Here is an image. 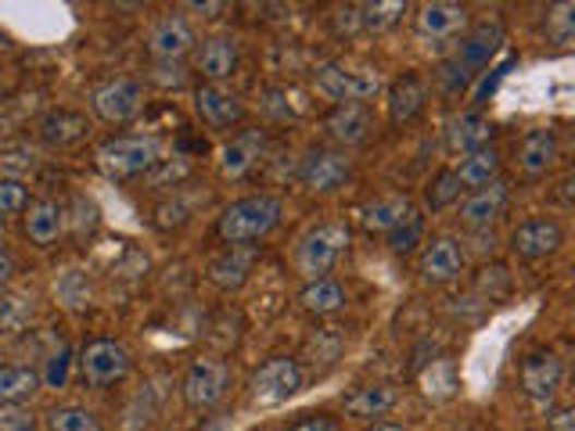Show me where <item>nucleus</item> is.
I'll use <instances>...</instances> for the list:
<instances>
[{"instance_id":"obj_1","label":"nucleus","mask_w":575,"mask_h":431,"mask_svg":"<svg viewBox=\"0 0 575 431\" xmlns=\"http://www.w3.org/2000/svg\"><path fill=\"white\" fill-rule=\"evenodd\" d=\"M500 40H504V29H500V22H479L468 36L460 40V47L454 51V58L443 61V86L450 94L457 91H468L471 80L479 76V72L493 61Z\"/></svg>"},{"instance_id":"obj_2","label":"nucleus","mask_w":575,"mask_h":431,"mask_svg":"<svg viewBox=\"0 0 575 431\" xmlns=\"http://www.w3.org/2000/svg\"><path fill=\"white\" fill-rule=\"evenodd\" d=\"M277 224H280V199H274V194H249V199H238L224 208L216 234L227 244H249L266 238Z\"/></svg>"},{"instance_id":"obj_3","label":"nucleus","mask_w":575,"mask_h":431,"mask_svg":"<svg viewBox=\"0 0 575 431\" xmlns=\"http://www.w3.org/2000/svg\"><path fill=\"white\" fill-rule=\"evenodd\" d=\"M349 249V227L346 224H316L313 230H306L296 244V270L306 280H321L324 274H332L335 263Z\"/></svg>"},{"instance_id":"obj_4","label":"nucleus","mask_w":575,"mask_h":431,"mask_svg":"<svg viewBox=\"0 0 575 431\" xmlns=\"http://www.w3.org/2000/svg\"><path fill=\"white\" fill-rule=\"evenodd\" d=\"M97 166L108 180H133L144 177L158 163V141L144 133H127V137H108L97 144Z\"/></svg>"},{"instance_id":"obj_5","label":"nucleus","mask_w":575,"mask_h":431,"mask_svg":"<svg viewBox=\"0 0 575 431\" xmlns=\"http://www.w3.org/2000/svg\"><path fill=\"white\" fill-rule=\"evenodd\" d=\"M316 91L324 97H332L335 105H363L367 97H374L382 91V76L371 69H349L338 65V61H324L313 72Z\"/></svg>"},{"instance_id":"obj_6","label":"nucleus","mask_w":575,"mask_h":431,"mask_svg":"<svg viewBox=\"0 0 575 431\" xmlns=\"http://www.w3.org/2000/svg\"><path fill=\"white\" fill-rule=\"evenodd\" d=\"M91 108L94 116L108 122V127H127L130 119L141 116L144 108V86L130 76H116L97 83L91 91Z\"/></svg>"},{"instance_id":"obj_7","label":"nucleus","mask_w":575,"mask_h":431,"mask_svg":"<svg viewBox=\"0 0 575 431\" xmlns=\"http://www.w3.org/2000/svg\"><path fill=\"white\" fill-rule=\"evenodd\" d=\"M227 388H230V367L224 360H216V356H199V360H191V367L183 371V381H180L183 403H188L191 410H209V406H216L227 396Z\"/></svg>"},{"instance_id":"obj_8","label":"nucleus","mask_w":575,"mask_h":431,"mask_svg":"<svg viewBox=\"0 0 575 431\" xmlns=\"http://www.w3.org/2000/svg\"><path fill=\"white\" fill-rule=\"evenodd\" d=\"M130 352L116 338H94L80 352V374L94 388H112L130 374Z\"/></svg>"},{"instance_id":"obj_9","label":"nucleus","mask_w":575,"mask_h":431,"mask_svg":"<svg viewBox=\"0 0 575 431\" xmlns=\"http://www.w3.org/2000/svg\"><path fill=\"white\" fill-rule=\"evenodd\" d=\"M299 388H302V371L296 360H288V356H274V360H266L260 371L252 374V396L263 406L288 403Z\"/></svg>"},{"instance_id":"obj_10","label":"nucleus","mask_w":575,"mask_h":431,"mask_svg":"<svg viewBox=\"0 0 575 431\" xmlns=\"http://www.w3.org/2000/svg\"><path fill=\"white\" fill-rule=\"evenodd\" d=\"M561 378H565V363H561V356L554 349H536L522 360V392L536 403H547L550 396L558 392Z\"/></svg>"},{"instance_id":"obj_11","label":"nucleus","mask_w":575,"mask_h":431,"mask_svg":"<svg viewBox=\"0 0 575 431\" xmlns=\"http://www.w3.org/2000/svg\"><path fill=\"white\" fill-rule=\"evenodd\" d=\"M349 158L342 152H327V147H316V152H310L302 158L299 166V183L306 191L313 194H332L338 191L342 183L349 180Z\"/></svg>"},{"instance_id":"obj_12","label":"nucleus","mask_w":575,"mask_h":431,"mask_svg":"<svg viewBox=\"0 0 575 431\" xmlns=\"http://www.w3.org/2000/svg\"><path fill=\"white\" fill-rule=\"evenodd\" d=\"M199 40H194V29L188 26V19L180 15H163L152 22L148 29V55L155 61H166V65H173L188 51H194Z\"/></svg>"},{"instance_id":"obj_13","label":"nucleus","mask_w":575,"mask_h":431,"mask_svg":"<svg viewBox=\"0 0 575 431\" xmlns=\"http://www.w3.org/2000/svg\"><path fill=\"white\" fill-rule=\"evenodd\" d=\"M561 241H565V234H561L558 219H550V216L522 219V224L511 230V252L522 259H543L550 252H558Z\"/></svg>"},{"instance_id":"obj_14","label":"nucleus","mask_w":575,"mask_h":431,"mask_svg":"<svg viewBox=\"0 0 575 431\" xmlns=\"http://www.w3.org/2000/svg\"><path fill=\"white\" fill-rule=\"evenodd\" d=\"M194 112H199V119L205 122V127L227 130V127H235V122H241L244 105H241L238 94L227 91V86L205 83V86H199V91H194Z\"/></svg>"},{"instance_id":"obj_15","label":"nucleus","mask_w":575,"mask_h":431,"mask_svg":"<svg viewBox=\"0 0 575 431\" xmlns=\"http://www.w3.org/2000/svg\"><path fill=\"white\" fill-rule=\"evenodd\" d=\"M511 202V188H507V180H493V183H486V188L479 191H471L468 199L460 202V224L464 227H489L493 219H500V213L507 208Z\"/></svg>"},{"instance_id":"obj_16","label":"nucleus","mask_w":575,"mask_h":431,"mask_svg":"<svg viewBox=\"0 0 575 431\" xmlns=\"http://www.w3.org/2000/svg\"><path fill=\"white\" fill-rule=\"evenodd\" d=\"M194 69H199L209 83L230 80L238 69V44L230 40V36H205V40L194 47Z\"/></svg>"},{"instance_id":"obj_17","label":"nucleus","mask_w":575,"mask_h":431,"mask_svg":"<svg viewBox=\"0 0 575 431\" xmlns=\"http://www.w3.org/2000/svg\"><path fill=\"white\" fill-rule=\"evenodd\" d=\"M464 274V249L454 238H432V244L421 255V277L432 285H446Z\"/></svg>"},{"instance_id":"obj_18","label":"nucleus","mask_w":575,"mask_h":431,"mask_svg":"<svg viewBox=\"0 0 575 431\" xmlns=\"http://www.w3.org/2000/svg\"><path fill=\"white\" fill-rule=\"evenodd\" d=\"M324 130L332 141L352 147V144H363L367 137H371L374 122L363 105H335L332 112L324 116Z\"/></svg>"},{"instance_id":"obj_19","label":"nucleus","mask_w":575,"mask_h":431,"mask_svg":"<svg viewBox=\"0 0 575 431\" xmlns=\"http://www.w3.org/2000/svg\"><path fill=\"white\" fill-rule=\"evenodd\" d=\"M468 26V8L464 4H450V0H435V4H424L418 11V33L424 40H450Z\"/></svg>"},{"instance_id":"obj_20","label":"nucleus","mask_w":575,"mask_h":431,"mask_svg":"<svg viewBox=\"0 0 575 431\" xmlns=\"http://www.w3.org/2000/svg\"><path fill=\"white\" fill-rule=\"evenodd\" d=\"M558 163V133L547 127H536L518 144V169L525 177H540Z\"/></svg>"},{"instance_id":"obj_21","label":"nucleus","mask_w":575,"mask_h":431,"mask_svg":"<svg viewBox=\"0 0 575 431\" xmlns=\"http://www.w3.org/2000/svg\"><path fill=\"white\" fill-rule=\"evenodd\" d=\"M22 227H26V238L36 244V249H51V244L61 238V230H65V213H61V205L51 199L33 202L26 208V216H22Z\"/></svg>"},{"instance_id":"obj_22","label":"nucleus","mask_w":575,"mask_h":431,"mask_svg":"<svg viewBox=\"0 0 575 431\" xmlns=\"http://www.w3.org/2000/svg\"><path fill=\"white\" fill-rule=\"evenodd\" d=\"M489 141H493V122H489L482 112H475V108L446 122V144L460 155L489 147Z\"/></svg>"},{"instance_id":"obj_23","label":"nucleus","mask_w":575,"mask_h":431,"mask_svg":"<svg viewBox=\"0 0 575 431\" xmlns=\"http://www.w3.org/2000/svg\"><path fill=\"white\" fill-rule=\"evenodd\" d=\"M260 155H263V133L260 130H244V133H238L235 141L224 144V152H219V169H224V177L238 180L255 163H260Z\"/></svg>"},{"instance_id":"obj_24","label":"nucleus","mask_w":575,"mask_h":431,"mask_svg":"<svg viewBox=\"0 0 575 431\" xmlns=\"http://www.w3.org/2000/svg\"><path fill=\"white\" fill-rule=\"evenodd\" d=\"M424 101H428L424 80L414 76V72H407V76H399L393 86H388V119H393V122H410L424 108Z\"/></svg>"},{"instance_id":"obj_25","label":"nucleus","mask_w":575,"mask_h":431,"mask_svg":"<svg viewBox=\"0 0 575 431\" xmlns=\"http://www.w3.org/2000/svg\"><path fill=\"white\" fill-rule=\"evenodd\" d=\"M407 213H410L407 194H385V199H374L371 205L360 208V224L371 234H388Z\"/></svg>"},{"instance_id":"obj_26","label":"nucleus","mask_w":575,"mask_h":431,"mask_svg":"<svg viewBox=\"0 0 575 431\" xmlns=\"http://www.w3.org/2000/svg\"><path fill=\"white\" fill-rule=\"evenodd\" d=\"M464 188H471V191H479L486 188V183H493L496 180V172H500V152L493 144L489 147H479V152H468L460 158V166L454 169Z\"/></svg>"},{"instance_id":"obj_27","label":"nucleus","mask_w":575,"mask_h":431,"mask_svg":"<svg viewBox=\"0 0 575 431\" xmlns=\"http://www.w3.org/2000/svg\"><path fill=\"white\" fill-rule=\"evenodd\" d=\"M393 406H396V388L393 385H367V388H357L346 399V414L360 417V421H371V417L388 414Z\"/></svg>"},{"instance_id":"obj_28","label":"nucleus","mask_w":575,"mask_h":431,"mask_svg":"<svg viewBox=\"0 0 575 431\" xmlns=\"http://www.w3.org/2000/svg\"><path fill=\"white\" fill-rule=\"evenodd\" d=\"M83 133H87V119L80 112H69V108H58V112H47L40 119V137L55 147L76 144Z\"/></svg>"},{"instance_id":"obj_29","label":"nucleus","mask_w":575,"mask_h":431,"mask_svg":"<svg viewBox=\"0 0 575 431\" xmlns=\"http://www.w3.org/2000/svg\"><path fill=\"white\" fill-rule=\"evenodd\" d=\"M40 392V374L33 367H0V406H19L22 399H29Z\"/></svg>"},{"instance_id":"obj_30","label":"nucleus","mask_w":575,"mask_h":431,"mask_svg":"<svg viewBox=\"0 0 575 431\" xmlns=\"http://www.w3.org/2000/svg\"><path fill=\"white\" fill-rule=\"evenodd\" d=\"M299 302H302L306 313L327 316V313H335V310H342V306H346V288H342L338 280H332V277L310 280V285L302 288Z\"/></svg>"},{"instance_id":"obj_31","label":"nucleus","mask_w":575,"mask_h":431,"mask_svg":"<svg viewBox=\"0 0 575 431\" xmlns=\"http://www.w3.org/2000/svg\"><path fill=\"white\" fill-rule=\"evenodd\" d=\"M252 270V252L241 249V244H230L227 252H219L209 263V277L219 288H238Z\"/></svg>"},{"instance_id":"obj_32","label":"nucleus","mask_w":575,"mask_h":431,"mask_svg":"<svg viewBox=\"0 0 575 431\" xmlns=\"http://www.w3.org/2000/svg\"><path fill=\"white\" fill-rule=\"evenodd\" d=\"M55 295H58L61 306H69V310H87V306L94 302L91 277L76 266L61 270V274L55 277Z\"/></svg>"},{"instance_id":"obj_33","label":"nucleus","mask_w":575,"mask_h":431,"mask_svg":"<svg viewBox=\"0 0 575 431\" xmlns=\"http://www.w3.org/2000/svg\"><path fill=\"white\" fill-rule=\"evenodd\" d=\"M44 424L47 431H105L101 417L87 406H55V410H47Z\"/></svg>"},{"instance_id":"obj_34","label":"nucleus","mask_w":575,"mask_h":431,"mask_svg":"<svg viewBox=\"0 0 575 431\" xmlns=\"http://www.w3.org/2000/svg\"><path fill=\"white\" fill-rule=\"evenodd\" d=\"M421 238H424V216L418 213V208H410V213L388 230V249H393L396 255H410L421 244Z\"/></svg>"},{"instance_id":"obj_35","label":"nucleus","mask_w":575,"mask_h":431,"mask_svg":"<svg viewBox=\"0 0 575 431\" xmlns=\"http://www.w3.org/2000/svg\"><path fill=\"white\" fill-rule=\"evenodd\" d=\"M460 191H464V183L454 169H443V172H435V180L428 183V191H424V202L432 213H443V208H450L457 199H460Z\"/></svg>"},{"instance_id":"obj_36","label":"nucleus","mask_w":575,"mask_h":431,"mask_svg":"<svg viewBox=\"0 0 575 431\" xmlns=\"http://www.w3.org/2000/svg\"><path fill=\"white\" fill-rule=\"evenodd\" d=\"M547 36L558 47H572L575 44V0H565V4H554L543 19Z\"/></svg>"},{"instance_id":"obj_37","label":"nucleus","mask_w":575,"mask_h":431,"mask_svg":"<svg viewBox=\"0 0 575 431\" xmlns=\"http://www.w3.org/2000/svg\"><path fill=\"white\" fill-rule=\"evenodd\" d=\"M360 11V29H367V33H382V29H388L393 22L407 11V4L403 0H385V4H363V8H357Z\"/></svg>"},{"instance_id":"obj_38","label":"nucleus","mask_w":575,"mask_h":431,"mask_svg":"<svg viewBox=\"0 0 575 431\" xmlns=\"http://www.w3.org/2000/svg\"><path fill=\"white\" fill-rule=\"evenodd\" d=\"M421 385H424V396L432 399H446L450 392L457 388V374H454V363L450 360H432V367L421 374Z\"/></svg>"},{"instance_id":"obj_39","label":"nucleus","mask_w":575,"mask_h":431,"mask_svg":"<svg viewBox=\"0 0 575 431\" xmlns=\"http://www.w3.org/2000/svg\"><path fill=\"white\" fill-rule=\"evenodd\" d=\"M29 208V191L19 177H0V216H15Z\"/></svg>"},{"instance_id":"obj_40","label":"nucleus","mask_w":575,"mask_h":431,"mask_svg":"<svg viewBox=\"0 0 575 431\" xmlns=\"http://www.w3.org/2000/svg\"><path fill=\"white\" fill-rule=\"evenodd\" d=\"M69 363H72V349H69V345H61L58 352L47 356V363H44V371H40V385L44 388H65Z\"/></svg>"},{"instance_id":"obj_41","label":"nucleus","mask_w":575,"mask_h":431,"mask_svg":"<svg viewBox=\"0 0 575 431\" xmlns=\"http://www.w3.org/2000/svg\"><path fill=\"white\" fill-rule=\"evenodd\" d=\"M0 431H36V417L26 406H0Z\"/></svg>"},{"instance_id":"obj_42","label":"nucleus","mask_w":575,"mask_h":431,"mask_svg":"<svg viewBox=\"0 0 575 431\" xmlns=\"http://www.w3.org/2000/svg\"><path fill=\"white\" fill-rule=\"evenodd\" d=\"M285 431H342L332 417H324V414H316V417H299V421H291Z\"/></svg>"},{"instance_id":"obj_43","label":"nucleus","mask_w":575,"mask_h":431,"mask_svg":"<svg viewBox=\"0 0 575 431\" xmlns=\"http://www.w3.org/2000/svg\"><path fill=\"white\" fill-rule=\"evenodd\" d=\"M547 428L550 431H575V406H561L547 417Z\"/></svg>"},{"instance_id":"obj_44","label":"nucleus","mask_w":575,"mask_h":431,"mask_svg":"<svg viewBox=\"0 0 575 431\" xmlns=\"http://www.w3.org/2000/svg\"><path fill=\"white\" fill-rule=\"evenodd\" d=\"M11 274H15V259H11V252H8V249H0V288L8 285Z\"/></svg>"},{"instance_id":"obj_45","label":"nucleus","mask_w":575,"mask_h":431,"mask_svg":"<svg viewBox=\"0 0 575 431\" xmlns=\"http://www.w3.org/2000/svg\"><path fill=\"white\" fill-rule=\"evenodd\" d=\"M188 11H202V19H216L219 11H224V4H199V0H194V4H188Z\"/></svg>"},{"instance_id":"obj_46","label":"nucleus","mask_w":575,"mask_h":431,"mask_svg":"<svg viewBox=\"0 0 575 431\" xmlns=\"http://www.w3.org/2000/svg\"><path fill=\"white\" fill-rule=\"evenodd\" d=\"M507 69H511V61H504V65H500V69H493V83H496L500 76H504V72H507ZM486 91H489V80H486V83L479 86V94H475V101H482V97H486Z\"/></svg>"},{"instance_id":"obj_47","label":"nucleus","mask_w":575,"mask_h":431,"mask_svg":"<svg viewBox=\"0 0 575 431\" xmlns=\"http://www.w3.org/2000/svg\"><path fill=\"white\" fill-rule=\"evenodd\" d=\"M561 194H565V202H575V172L565 183H561Z\"/></svg>"},{"instance_id":"obj_48","label":"nucleus","mask_w":575,"mask_h":431,"mask_svg":"<svg viewBox=\"0 0 575 431\" xmlns=\"http://www.w3.org/2000/svg\"><path fill=\"white\" fill-rule=\"evenodd\" d=\"M367 431H403L399 424H388V421H382V424H374V428H367Z\"/></svg>"},{"instance_id":"obj_49","label":"nucleus","mask_w":575,"mask_h":431,"mask_svg":"<svg viewBox=\"0 0 575 431\" xmlns=\"http://www.w3.org/2000/svg\"><path fill=\"white\" fill-rule=\"evenodd\" d=\"M568 378H572V385H575V352H572V360H568Z\"/></svg>"},{"instance_id":"obj_50","label":"nucleus","mask_w":575,"mask_h":431,"mask_svg":"<svg viewBox=\"0 0 575 431\" xmlns=\"http://www.w3.org/2000/svg\"><path fill=\"white\" fill-rule=\"evenodd\" d=\"M0 94H4V83H0Z\"/></svg>"}]
</instances>
